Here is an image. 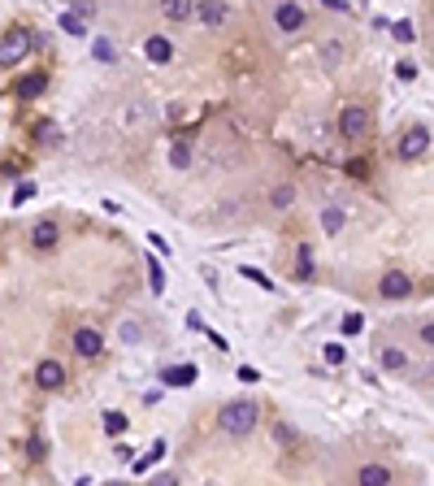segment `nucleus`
I'll list each match as a JSON object with an SVG mask.
<instances>
[{
    "label": "nucleus",
    "instance_id": "1",
    "mask_svg": "<svg viewBox=\"0 0 434 486\" xmlns=\"http://www.w3.org/2000/svg\"><path fill=\"white\" fill-rule=\"evenodd\" d=\"M257 413H261V408L257 404H252V399H235V404H226L222 408V430L226 434H235V439H243V434H252V426H257Z\"/></svg>",
    "mask_w": 434,
    "mask_h": 486
},
{
    "label": "nucleus",
    "instance_id": "2",
    "mask_svg": "<svg viewBox=\"0 0 434 486\" xmlns=\"http://www.w3.org/2000/svg\"><path fill=\"white\" fill-rule=\"evenodd\" d=\"M35 48V35L27 31V27H13V31H5V39H0V65H18L22 57H27Z\"/></svg>",
    "mask_w": 434,
    "mask_h": 486
},
{
    "label": "nucleus",
    "instance_id": "3",
    "mask_svg": "<svg viewBox=\"0 0 434 486\" xmlns=\"http://www.w3.org/2000/svg\"><path fill=\"white\" fill-rule=\"evenodd\" d=\"M369 122H374V117H369L365 105H347V109L339 113V135H343V139H365V135H369Z\"/></svg>",
    "mask_w": 434,
    "mask_h": 486
},
{
    "label": "nucleus",
    "instance_id": "4",
    "mask_svg": "<svg viewBox=\"0 0 434 486\" xmlns=\"http://www.w3.org/2000/svg\"><path fill=\"white\" fill-rule=\"evenodd\" d=\"M426 148H430V126H413V131L400 139V157L417 161V157H426Z\"/></svg>",
    "mask_w": 434,
    "mask_h": 486
},
{
    "label": "nucleus",
    "instance_id": "5",
    "mask_svg": "<svg viewBox=\"0 0 434 486\" xmlns=\"http://www.w3.org/2000/svg\"><path fill=\"white\" fill-rule=\"evenodd\" d=\"M378 291L387 295V300H404V295H413V278H408V274H400V269H391V274H382Z\"/></svg>",
    "mask_w": 434,
    "mask_h": 486
},
{
    "label": "nucleus",
    "instance_id": "6",
    "mask_svg": "<svg viewBox=\"0 0 434 486\" xmlns=\"http://www.w3.org/2000/svg\"><path fill=\"white\" fill-rule=\"evenodd\" d=\"M74 352L87 356V361H96V356L105 352V339H100L96 330H87V326H83V330H74Z\"/></svg>",
    "mask_w": 434,
    "mask_h": 486
},
{
    "label": "nucleus",
    "instance_id": "7",
    "mask_svg": "<svg viewBox=\"0 0 434 486\" xmlns=\"http://www.w3.org/2000/svg\"><path fill=\"white\" fill-rule=\"evenodd\" d=\"M57 239H61V226H57V222H35V230H31V248L48 252V248H57Z\"/></svg>",
    "mask_w": 434,
    "mask_h": 486
},
{
    "label": "nucleus",
    "instance_id": "8",
    "mask_svg": "<svg viewBox=\"0 0 434 486\" xmlns=\"http://www.w3.org/2000/svg\"><path fill=\"white\" fill-rule=\"evenodd\" d=\"M274 22H278V31H287V35H291V31H300V27H304V9L287 0V5H278Z\"/></svg>",
    "mask_w": 434,
    "mask_h": 486
},
{
    "label": "nucleus",
    "instance_id": "9",
    "mask_svg": "<svg viewBox=\"0 0 434 486\" xmlns=\"http://www.w3.org/2000/svg\"><path fill=\"white\" fill-rule=\"evenodd\" d=\"M35 382H39V387H44V391H57V387H61V382H65V369H61L57 361H44V365L35 369Z\"/></svg>",
    "mask_w": 434,
    "mask_h": 486
},
{
    "label": "nucleus",
    "instance_id": "10",
    "mask_svg": "<svg viewBox=\"0 0 434 486\" xmlns=\"http://www.w3.org/2000/svg\"><path fill=\"white\" fill-rule=\"evenodd\" d=\"M143 53H148V61L165 65V61H174V44H170V39H161V35H152V39L143 44Z\"/></svg>",
    "mask_w": 434,
    "mask_h": 486
},
{
    "label": "nucleus",
    "instance_id": "11",
    "mask_svg": "<svg viewBox=\"0 0 434 486\" xmlns=\"http://www.w3.org/2000/svg\"><path fill=\"white\" fill-rule=\"evenodd\" d=\"M196 13H200L204 27H222V22H226V5H222V0H204Z\"/></svg>",
    "mask_w": 434,
    "mask_h": 486
},
{
    "label": "nucleus",
    "instance_id": "12",
    "mask_svg": "<svg viewBox=\"0 0 434 486\" xmlns=\"http://www.w3.org/2000/svg\"><path fill=\"white\" fill-rule=\"evenodd\" d=\"M196 382V365H178V369H165V387H191Z\"/></svg>",
    "mask_w": 434,
    "mask_h": 486
},
{
    "label": "nucleus",
    "instance_id": "13",
    "mask_svg": "<svg viewBox=\"0 0 434 486\" xmlns=\"http://www.w3.org/2000/svg\"><path fill=\"white\" fill-rule=\"evenodd\" d=\"M161 13L170 22H183V18H191V0H161Z\"/></svg>",
    "mask_w": 434,
    "mask_h": 486
},
{
    "label": "nucleus",
    "instance_id": "14",
    "mask_svg": "<svg viewBox=\"0 0 434 486\" xmlns=\"http://www.w3.org/2000/svg\"><path fill=\"white\" fill-rule=\"evenodd\" d=\"M387 482H391V473L382 465H365L361 469V486H387Z\"/></svg>",
    "mask_w": 434,
    "mask_h": 486
},
{
    "label": "nucleus",
    "instance_id": "15",
    "mask_svg": "<svg viewBox=\"0 0 434 486\" xmlns=\"http://www.w3.org/2000/svg\"><path fill=\"white\" fill-rule=\"evenodd\" d=\"M61 31H65V35H74V39L87 35V27H83V18H79V13H61Z\"/></svg>",
    "mask_w": 434,
    "mask_h": 486
},
{
    "label": "nucleus",
    "instance_id": "16",
    "mask_svg": "<svg viewBox=\"0 0 434 486\" xmlns=\"http://www.w3.org/2000/svg\"><path fill=\"white\" fill-rule=\"evenodd\" d=\"M161 456H165V443H152V452H148L143 460H135V473H148V469H152V465H157V460H161Z\"/></svg>",
    "mask_w": 434,
    "mask_h": 486
},
{
    "label": "nucleus",
    "instance_id": "17",
    "mask_svg": "<svg viewBox=\"0 0 434 486\" xmlns=\"http://www.w3.org/2000/svg\"><path fill=\"white\" fill-rule=\"evenodd\" d=\"M39 91H44V79H39V74H31V79L18 83V96H22V100H31V96H39Z\"/></svg>",
    "mask_w": 434,
    "mask_h": 486
},
{
    "label": "nucleus",
    "instance_id": "18",
    "mask_svg": "<svg viewBox=\"0 0 434 486\" xmlns=\"http://www.w3.org/2000/svg\"><path fill=\"white\" fill-rule=\"evenodd\" d=\"M382 365H387V369H404V365H408V356L395 352V347H382Z\"/></svg>",
    "mask_w": 434,
    "mask_h": 486
},
{
    "label": "nucleus",
    "instance_id": "19",
    "mask_svg": "<svg viewBox=\"0 0 434 486\" xmlns=\"http://www.w3.org/2000/svg\"><path fill=\"white\" fill-rule=\"evenodd\" d=\"M321 226L330 230V235H335V230H343V209H326V213H321Z\"/></svg>",
    "mask_w": 434,
    "mask_h": 486
},
{
    "label": "nucleus",
    "instance_id": "20",
    "mask_svg": "<svg viewBox=\"0 0 434 486\" xmlns=\"http://www.w3.org/2000/svg\"><path fill=\"white\" fill-rule=\"evenodd\" d=\"M170 161H174V170H187V161H191V148H187V143H174Z\"/></svg>",
    "mask_w": 434,
    "mask_h": 486
},
{
    "label": "nucleus",
    "instance_id": "21",
    "mask_svg": "<svg viewBox=\"0 0 434 486\" xmlns=\"http://www.w3.org/2000/svg\"><path fill=\"white\" fill-rule=\"evenodd\" d=\"M295 278H313V248H309V243L300 248V274H295Z\"/></svg>",
    "mask_w": 434,
    "mask_h": 486
},
{
    "label": "nucleus",
    "instance_id": "22",
    "mask_svg": "<svg viewBox=\"0 0 434 486\" xmlns=\"http://www.w3.org/2000/svg\"><path fill=\"white\" fill-rule=\"evenodd\" d=\"M148 287H152V291H165V274H161L157 261H148Z\"/></svg>",
    "mask_w": 434,
    "mask_h": 486
},
{
    "label": "nucleus",
    "instance_id": "23",
    "mask_svg": "<svg viewBox=\"0 0 434 486\" xmlns=\"http://www.w3.org/2000/svg\"><path fill=\"white\" fill-rule=\"evenodd\" d=\"M113 57H117V53H113V44H109V39H96V61H105V65H109Z\"/></svg>",
    "mask_w": 434,
    "mask_h": 486
},
{
    "label": "nucleus",
    "instance_id": "24",
    "mask_svg": "<svg viewBox=\"0 0 434 486\" xmlns=\"http://www.w3.org/2000/svg\"><path fill=\"white\" fill-rule=\"evenodd\" d=\"M105 430H109V434H122V430H126V417H122V413H105Z\"/></svg>",
    "mask_w": 434,
    "mask_h": 486
},
{
    "label": "nucleus",
    "instance_id": "25",
    "mask_svg": "<svg viewBox=\"0 0 434 486\" xmlns=\"http://www.w3.org/2000/svg\"><path fill=\"white\" fill-rule=\"evenodd\" d=\"M413 35H417L413 22H395V39H400V44H413Z\"/></svg>",
    "mask_w": 434,
    "mask_h": 486
},
{
    "label": "nucleus",
    "instance_id": "26",
    "mask_svg": "<svg viewBox=\"0 0 434 486\" xmlns=\"http://www.w3.org/2000/svg\"><path fill=\"white\" fill-rule=\"evenodd\" d=\"M326 361H330V365H343V361H347V352H343L339 343H330V347H326Z\"/></svg>",
    "mask_w": 434,
    "mask_h": 486
},
{
    "label": "nucleus",
    "instance_id": "27",
    "mask_svg": "<svg viewBox=\"0 0 434 486\" xmlns=\"http://www.w3.org/2000/svg\"><path fill=\"white\" fill-rule=\"evenodd\" d=\"M274 204H278V209H287V204H291V187H278V191H274Z\"/></svg>",
    "mask_w": 434,
    "mask_h": 486
},
{
    "label": "nucleus",
    "instance_id": "28",
    "mask_svg": "<svg viewBox=\"0 0 434 486\" xmlns=\"http://www.w3.org/2000/svg\"><path fill=\"white\" fill-rule=\"evenodd\" d=\"M356 330H361V317L347 313V317H343V335H356Z\"/></svg>",
    "mask_w": 434,
    "mask_h": 486
},
{
    "label": "nucleus",
    "instance_id": "29",
    "mask_svg": "<svg viewBox=\"0 0 434 486\" xmlns=\"http://www.w3.org/2000/svg\"><path fill=\"white\" fill-rule=\"evenodd\" d=\"M243 274H248V278H252V283H257V287H265V291H269V278H265L261 269H243Z\"/></svg>",
    "mask_w": 434,
    "mask_h": 486
},
{
    "label": "nucleus",
    "instance_id": "30",
    "mask_svg": "<svg viewBox=\"0 0 434 486\" xmlns=\"http://www.w3.org/2000/svg\"><path fill=\"white\" fill-rule=\"evenodd\" d=\"M91 9H96L91 0H74V13H79V18H91Z\"/></svg>",
    "mask_w": 434,
    "mask_h": 486
},
{
    "label": "nucleus",
    "instance_id": "31",
    "mask_svg": "<svg viewBox=\"0 0 434 486\" xmlns=\"http://www.w3.org/2000/svg\"><path fill=\"white\" fill-rule=\"evenodd\" d=\"M31 196H35V187H31V183H22V187H18V196H13V200H18V204H27V200H31Z\"/></svg>",
    "mask_w": 434,
    "mask_h": 486
},
{
    "label": "nucleus",
    "instance_id": "32",
    "mask_svg": "<svg viewBox=\"0 0 434 486\" xmlns=\"http://www.w3.org/2000/svg\"><path fill=\"white\" fill-rule=\"evenodd\" d=\"M27 452H31V460H44V439H31V447H27Z\"/></svg>",
    "mask_w": 434,
    "mask_h": 486
},
{
    "label": "nucleus",
    "instance_id": "33",
    "mask_svg": "<svg viewBox=\"0 0 434 486\" xmlns=\"http://www.w3.org/2000/svg\"><path fill=\"white\" fill-rule=\"evenodd\" d=\"M239 378H243V382H261V373L252 369V365H243V369H239Z\"/></svg>",
    "mask_w": 434,
    "mask_h": 486
},
{
    "label": "nucleus",
    "instance_id": "34",
    "mask_svg": "<svg viewBox=\"0 0 434 486\" xmlns=\"http://www.w3.org/2000/svg\"><path fill=\"white\" fill-rule=\"evenodd\" d=\"M326 5H330V9H347V5H343V0H326Z\"/></svg>",
    "mask_w": 434,
    "mask_h": 486
}]
</instances>
